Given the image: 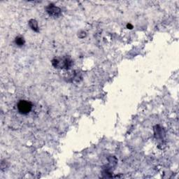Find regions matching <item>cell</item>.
I'll list each match as a JSON object with an SVG mask.
<instances>
[{
    "instance_id": "cell-1",
    "label": "cell",
    "mask_w": 179,
    "mask_h": 179,
    "mask_svg": "<svg viewBox=\"0 0 179 179\" xmlns=\"http://www.w3.org/2000/svg\"><path fill=\"white\" fill-rule=\"evenodd\" d=\"M18 112L23 115H27L29 113L32 109V103L27 100H20L17 104Z\"/></svg>"
},
{
    "instance_id": "cell-2",
    "label": "cell",
    "mask_w": 179,
    "mask_h": 179,
    "mask_svg": "<svg viewBox=\"0 0 179 179\" xmlns=\"http://www.w3.org/2000/svg\"><path fill=\"white\" fill-rule=\"evenodd\" d=\"M72 61L69 58H63L59 60L58 58L53 60L52 64L55 68H61V69H69L72 66Z\"/></svg>"
},
{
    "instance_id": "cell-5",
    "label": "cell",
    "mask_w": 179,
    "mask_h": 179,
    "mask_svg": "<svg viewBox=\"0 0 179 179\" xmlns=\"http://www.w3.org/2000/svg\"><path fill=\"white\" fill-rule=\"evenodd\" d=\"M15 43L16 45L21 46H23L25 44V40L23 37H21V36H18V37L15 38Z\"/></svg>"
},
{
    "instance_id": "cell-4",
    "label": "cell",
    "mask_w": 179,
    "mask_h": 179,
    "mask_svg": "<svg viewBox=\"0 0 179 179\" xmlns=\"http://www.w3.org/2000/svg\"><path fill=\"white\" fill-rule=\"evenodd\" d=\"M29 25L30 27L32 28L34 31L39 32V28H38V23L35 20H29Z\"/></svg>"
},
{
    "instance_id": "cell-6",
    "label": "cell",
    "mask_w": 179,
    "mask_h": 179,
    "mask_svg": "<svg viewBox=\"0 0 179 179\" xmlns=\"http://www.w3.org/2000/svg\"><path fill=\"white\" fill-rule=\"evenodd\" d=\"M127 28H128V29H131L133 28V25H131L130 23H129V24L127 25Z\"/></svg>"
},
{
    "instance_id": "cell-3",
    "label": "cell",
    "mask_w": 179,
    "mask_h": 179,
    "mask_svg": "<svg viewBox=\"0 0 179 179\" xmlns=\"http://www.w3.org/2000/svg\"><path fill=\"white\" fill-rule=\"evenodd\" d=\"M46 11L49 15H53V16H58L61 13V10L58 7H56L53 4H50L46 8Z\"/></svg>"
}]
</instances>
